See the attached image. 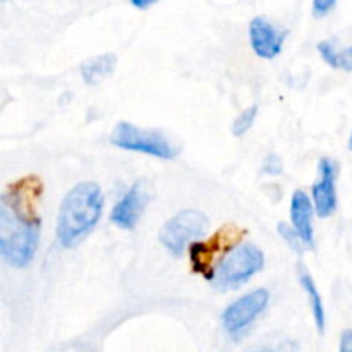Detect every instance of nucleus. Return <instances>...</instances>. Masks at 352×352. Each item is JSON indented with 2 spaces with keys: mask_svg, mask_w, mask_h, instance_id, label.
<instances>
[{
  "mask_svg": "<svg viewBox=\"0 0 352 352\" xmlns=\"http://www.w3.org/2000/svg\"><path fill=\"white\" fill-rule=\"evenodd\" d=\"M105 198L95 182H79L60 203L57 217V239L62 248L79 246L100 222Z\"/></svg>",
  "mask_w": 352,
  "mask_h": 352,
  "instance_id": "obj_1",
  "label": "nucleus"
},
{
  "mask_svg": "<svg viewBox=\"0 0 352 352\" xmlns=\"http://www.w3.org/2000/svg\"><path fill=\"white\" fill-rule=\"evenodd\" d=\"M40 227L17 219L6 205L0 206V254L14 268H26L33 261L40 241Z\"/></svg>",
  "mask_w": 352,
  "mask_h": 352,
  "instance_id": "obj_2",
  "label": "nucleus"
},
{
  "mask_svg": "<svg viewBox=\"0 0 352 352\" xmlns=\"http://www.w3.org/2000/svg\"><path fill=\"white\" fill-rule=\"evenodd\" d=\"M246 234V229H241L236 223H227L206 241L189 244V260H191L192 272L212 282L223 258L232 253L237 244L243 243Z\"/></svg>",
  "mask_w": 352,
  "mask_h": 352,
  "instance_id": "obj_3",
  "label": "nucleus"
},
{
  "mask_svg": "<svg viewBox=\"0 0 352 352\" xmlns=\"http://www.w3.org/2000/svg\"><path fill=\"white\" fill-rule=\"evenodd\" d=\"M265 254L256 244L243 243L223 258L212 278L217 291H236L263 270Z\"/></svg>",
  "mask_w": 352,
  "mask_h": 352,
  "instance_id": "obj_4",
  "label": "nucleus"
},
{
  "mask_svg": "<svg viewBox=\"0 0 352 352\" xmlns=\"http://www.w3.org/2000/svg\"><path fill=\"white\" fill-rule=\"evenodd\" d=\"M110 143L120 150L150 155L162 160H174L179 148L158 131H148L129 122H119L110 134Z\"/></svg>",
  "mask_w": 352,
  "mask_h": 352,
  "instance_id": "obj_5",
  "label": "nucleus"
},
{
  "mask_svg": "<svg viewBox=\"0 0 352 352\" xmlns=\"http://www.w3.org/2000/svg\"><path fill=\"white\" fill-rule=\"evenodd\" d=\"M210 227L208 217L199 210H182L164 223L160 230V243L172 256H181L191 241L199 239Z\"/></svg>",
  "mask_w": 352,
  "mask_h": 352,
  "instance_id": "obj_6",
  "label": "nucleus"
},
{
  "mask_svg": "<svg viewBox=\"0 0 352 352\" xmlns=\"http://www.w3.org/2000/svg\"><path fill=\"white\" fill-rule=\"evenodd\" d=\"M41 196H43V181L38 175L30 174L7 184L2 195V205H6L23 222L41 226L40 213H38Z\"/></svg>",
  "mask_w": 352,
  "mask_h": 352,
  "instance_id": "obj_7",
  "label": "nucleus"
},
{
  "mask_svg": "<svg viewBox=\"0 0 352 352\" xmlns=\"http://www.w3.org/2000/svg\"><path fill=\"white\" fill-rule=\"evenodd\" d=\"M268 302H270V292L267 289H256L239 298L232 305L227 306L226 311L222 313L223 330L230 337L241 336L267 309Z\"/></svg>",
  "mask_w": 352,
  "mask_h": 352,
  "instance_id": "obj_8",
  "label": "nucleus"
},
{
  "mask_svg": "<svg viewBox=\"0 0 352 352\" xmlns=\"http://www.w3.org/2000/svg\"><path fill=\"white\" fill-rule=\"evenodd\" d=\"M148 199L150 196H148L143 182H134L133 188L124 195V198L113 206L112 213H110V220L113 226L122 230H133L146 210Z\"/></svg>",
  "mask_w": 352,
  "mask_h": 352,
  "instance_id": "obj_9",
  "label": "nucleus"
},
{
  "mask_svg": "<svg viewBox=\"0 0 352 352\" xmlns=\"http://www.w3.org/2000/svg\"><path fill=\"white\" fill-rule=\"evenodd\" d=\"M287 31H278L267 17H254L250 23V41L254 54L261 58H275L282 52Z\"/></svg>",
  "mask_w": 352,
  "mask_h": 352,
  "instance_id": "obj_10",
  "label": "nucleus"
},
{
  "mask_svg": "<svg viewBox=\"0 0 352 352\" xmlns=\"http://www.w3.org/2000/svg\"><path fill=\"white\" fill-rule=\"evenodd\" d=\"M320 181L313 186V203L320 219H329L337 210V165L330 158L320 160Z\"/></svg>",
  "mask_w": 352,
  "mask_h": 352,
  "instance_id": "obj_11",
  "label": "nucleus"
},
{
  "mask_svg": "<svg viewBox=\"0 0 352 352\" xmlns=\"http://www.w3.org/2000/svg\"><path fill=\"white\" fill-rule=\"evenodd\" d=\"M313 213H315V205L311 203L309 196L302 189L294 191L291 201L292 227L298 230L308 250H315V229H313V217L315 215Z\"/></svg>",
  "mask_w": 352,
  "mask_h": 352,
  "instance_id": "obj_12",
  "label": "nucleus"
},
{
  "mask_svg": "<svg viewBox=\"0 0 352 352\" xmlns=\"http://www.w3.org/2000/svg\"><path fill=\"white\" fill-rule=\"evenodd\" d=\"M117 67V55L116 54H103L98 57L88 58L81 64L82 79L88 86H96L112 76Z\"/></svg>",
  "mask_w": 352,
  "mask_h": 352,
  "instance_id": "obj_13",
  "label": "nucleus"
},
{
  "mask_svg": "<svg viewBox=\"0 0 352 352\" xmlns=\"http://www.w3.org/2000/svg\"><path fill=\"white\" fill-rule=\"evenodd\" d=\"M298 274H299V282H301L302 289L306 291L309 298V305H311L313 309V318H315L316 329H318L320 333L325 332V308H323L322 296H320L318 287H316L315 280L309 275V272L306 270L305 265H298Z\"/></svg>",
  "mask_w": 352,
  "mask_h": 352,
  "instance_id": "obj_14",
  "label": "nucleus"
},
{
  "mask_svg": "<svg viewBox=\"0 0 352 352\" xmlns=\"http://www.w3.org/2000/svg\"><path fill=\"white\" fill-rule=\"evenodd\" d=\"M318 52L323 60L333 69H342L346 72H352V47L346 50L337 52L332 41L325 40L318 43Z\"/></svg>",
  "mask_w": 352,
  "mask_h": 352,
  "instance_id": "obj_15",
  "label": "nucleus"
},
{
  "mask_svg": "<svg viewBox=\"0 0 352 352\" xmlns=\"http://www.w3.org/2000/svg\"><path fill=\"white\" fill-rule=\"evenodd\" d=\"M256 116H258V105H256V103H253V105L248 107L246 110H243V112L237 116V119L234 120V124H232V134H234V136H236V138L244 136V134H246L248 131L253 127Z\"/></svg>",
  "mask_w": 352,
  "mask_h": 352,
  "instance_id": "obj_16",
  "label": "nucleus"
},
{
  "mask_svg": "<svg viewBox=\"0 0 352 352\" xmlns=\"http://www.w3.org/2000/svg\"><path fill=\"white\" fill-rule=\"evenodd\" d=\"M278 234H280L282 239H284L296 253H302V248H305L306 244L302 243L301 236H299L298 230H296L294 227H289L285 222H280L278 223Z\"/></svg>",
  "mask_w": 352,
  "mask_h": 352,
  "instance_id": "obj_17",
  "label": "nucleus"
},
{
  "mask_svg": "<svg viewBox=\"0 0 352 352\" xmlns=\"http://www.w3.org/2000/svg\"><path fill=\"white\" fill-rule=\"evenodd\" d=\"M284 170V162L277 153H270L265 158V164L261 167V172L267 175H280Z\"/></svg>",
  "mask_w": 352,
  "mask_h": 352,
  "instance_id": "obj_18",
  "label": "nucleus"
},
{
  "mask_svg": "<svg viewBox=\"0 0 352 352\" xmlns=\"http://www.w3.org/2000/svg\"><path fill=\"white\" fill-rule=\"evenodd\" d=\"M337 0H313V16L325 17L336 7Z\"/></svg>",
  "mask_w": 352,
  "mask_h": 352,
  "instance_id": "obj_19",
  "label": "nucleus"
},
{
  "mask_svg": "<svg viewBox=\"0 0 352 352\" xmlns=\"http://www.w3.org/2000/svg\"><path fill=\"white\" fill-rule=\"evenodd\" d=\"M340 351L352 352V330L346 329L340 336Z\"/></svg>",
  "mask_w": 352,
  "mask_h": 352,
  "instance_id": "obj_20",
  "label": "nucleus"
},
{
  "mask_svg": "<svg viewBox=\"0 0 352 352\" xmlns=\"http://www.w3.org/2000/svg\"><path fill=\"white\" fill-rule=\"evenodd\" d=\"M158 0H131V3H133L136 9H148L150 6H153V3H157Z\"/></svg>",
  "mask_w": 352,
  "mask_h": 352,
  "instance_id": "obj_21",
  "label": "nucleus"
},
{
  "mask_svg": "<svg viewBox=\"0 0 352 352\" xmlns=\"http://www.w3.org/2000/svg\"><path fill=\"white\" fill-rule=\"evenodd\" d=\"M349 150L352 151V131H351V138H349Z\"/></svg>",
  "mask_w": 352,
  "mask_h": 352,
  "instance_id": "obj_22",
  "label": "nucleus"
}]
</instances>
